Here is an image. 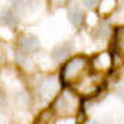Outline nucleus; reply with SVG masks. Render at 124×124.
<instances>
[{"label": "nucleus", "mask_w": 124, "mask_h": 124, "mask_svg": "<svg viewBox=\"0 0 124 124\" xmlns=\"http://www.w3.org/2000/svg\"><path fill=\"white\" fill-rule=\"evenodd\" d=\"M78 109V99L76 96L70 91H63L55 101V111L61 116H73Z\"/></svg>", "instance_id": "1"}, {"label": "nucleus", "mask_w": 124, "mask_h": 124, "mask_svg": "<svg viewBox=\"0 0 124 124\" xmlns=\"http://www.w3.org/2000/svg\"><path fill=\"white\" fill-rule=\"evenodd\" d=\"M85 66H86L85 58H75V60H71L70 63H66V66L63 68V71H61V81H63V83L73 81V79L85 70Z\"/></svg>", "instance_id": "2"}, {"label": "nucleus", "mask_w": 124, "mask_h": 124, "mask_svg": "<svg viewBox=\"0 0 124 124\" xmlns=\"http://www.w3.org/2000/svg\"><path fill=\"white\" fill-rule=\"evenodd\" d=\"M40 40L35 37V35H22L18 40V48L22 53H27V55H31L35 51L40 50Z\"/></svg>", "instance_id": "3"}, {"label": "nucleus", "mask_w": 124, "mask_h": 124, "mask_svg": "<svg viewBox=\"0 0 124 124\" xmlns=\"http://www.w3.org/2000/svg\"><path fill=\"white\" fill-rule=\"evenodd\" d=\"M56 91H58V83H56L55 78H43L38 85H37V93H38L43 99L51 98Z\"/></svg>", "instance_id": "4"}, {"label": "nucleus", "mask_w": 124, "mask_h": 124, "mask_svg": "<svg viewBox=\"0 0 124 124\" xmlns=\"http://www.w3.org/2000/svg\"><path fill=\"white\" fill-rule=\"evenodd\" d=\"M71 51H73V46H71L68 41H65V43H60V45H56V46L53 48L51 58H53V61L60 63V61L66 60V58L71 55Z\"/></svg>", "instance_id": "5"}, {"label": "nucleus", "mask_w": 124, "mask_h": 124, "mask_svg": "<svg viewBox=\"0 0 124 124\" xmlns=\"http://www.w3.org/2000/svg\"><path fill=\"white\" fill-rule=\"evenodd\" d=\"M15 23H17V15H15V12L0 7V25H3V27H13Z\"/></svg>", "instance_id": "6"}, {"label": "nucleus", "mask_w": 124, "mask_h": 124, "mask_svg": "<svg viewBox=\"0 0 124 124\" xmlns=\"http://www.w3.org/2000/svg\"><path fill=\"white\" fill-rule=\"evenodd\" d=\"M68 18H70V22H71L73 27L79 28V27L83 25V22H85V13L78 8V7H75V8H70V12H68Z\"/></svg>", "instance_id": "7"}, {"label": "nucleus", "mask_w": 124, "mask_h": 124, "mask_svg": "<svg viewBox=\"0 0 124 124\" xmlns=\"http://www.w3.org/2000/svg\"><path fill=\"white\" fill-rule=\"evenodd\" d=\"M81 2H83V5H85L86 8H93L98 3V0H81Z\"/></svg>", "instance_id": "8"}, {"label": "nucleus", "mask_w": 124, "mask_h": 124, "mask_svg": "<svg viewBox=\"0 0 124 124\" xmlns=\"http://www.w3.org/2000/svg\"><path fill=\"white\" fill-rule=\"evenodd\" d=\"M58 124H76V121H75V117L68 116V119H65V121H58Z\"/></svg>", "instance_id": "9"}, {"label": "nucleus", "mask_w": 124, "mask_h": 124, "mask_svg": "<svg viewBox=\"0 0 124 124\" xmlns=\"http://www.w3.org/2000/svg\"><path fill=\"white\" fill-rule=\"evenodd\" d=\"M3 108H5V98H3V96H0V111H2Z\"/></svg>", "instance_id": "10"}, {"label": "nucleus", "mask_w": 124, "mask_h": 124, "mask_svg": "<svg viewBox=\"0 0 124 124\" xmlns=\"http://www.w3.org/2000/svg\"><path fill=\"white\" fill-rule=\"evenodd\" d=\"M88 124H94V123H88Z\"/></svg>", "instance_id": "11"}, {"label": "nucleus", "mask_w": 124, "mask_h": 124, "mask_svg": "<svg viewBox=\"0 0 124 124\" xmlns=\"http://www.w3.org/2000/svg\"><path fill=\"white\" fill-rule=\"evenodd\" d=\"M38 124H43V123H38Z\"/></svg>", "instance_id": "12"}]
</instances>
